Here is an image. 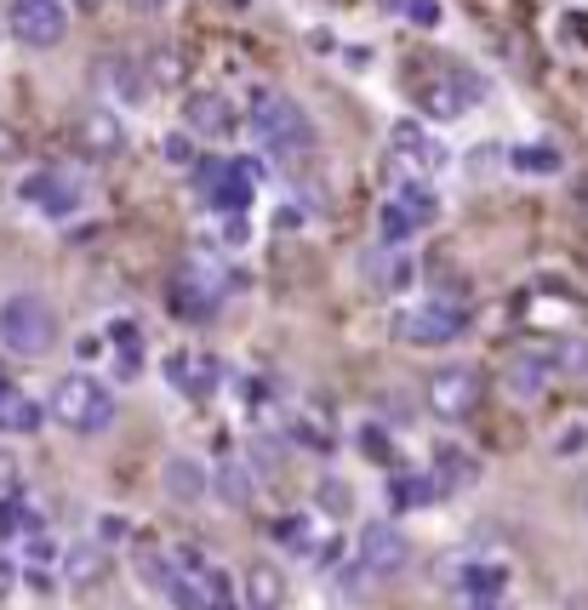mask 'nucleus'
Returning a JSON list of instances; mask_svg holds the SVG:
<instances>
[{
	"label": "nucleus",
	"mask_w": 588,
	"mask_h": 610,
	"mask_svg": "<svg viewBox=\"0 0 588 610\" xmlns=\"http://www.w3.org/2000/svg\"><path fill=\"white\" fill-rule=\"evenodd\" d=\"M81 143H86L92 154H120V149H126V131H120L115 109H86V120H81Z\"/></svg>",
	"instance_id": "nucleus-17"
},
{
	"label": "nucleus",
	"mask_w": 588,
	"mask_h": 610,
	"mask_svg": "<svg viewBox=\"0 0 588 610\" xmlns=\"http://www.w3.org/2000/svg\"><path fill=\"white\" fill-rule=\"evenodd\" d=\"M7 23L23 46H57L70 35V0H12Z\"/></svg>",
	"instance_id": "nucleus-6"
},
{
	"label": "nucleus",
	"mask_w": 588,
	"mask_h": 610,
	"mask_svg": "<svg viewBox=\"0 0 588 610\" xmlns=\"http://www.w3.org/2000/svg\"><path fill=\"white\" fill-rule=\"evenodd\" d=\"M167 377H172V388L183 394V399H206V394H217V360L212 354H201V349H178L172 360H167Z\"/></svg>",
	"instance_id": "nucleus-12"
},
{
	"label": "nucleus",
	"mask_w": 588,
	"mask_h": 610,
	"mask_svg": "<svg viewBox=\"0 0 588 610\" xmlns=\"http://www.w3.org/2000/svg\"><path fill=\"white\" fill-rule=\"evenodd\" d=\"M160 485H167V496L172 502H201L206 491H212V468L201 462V457H167V468H160Z\"/></svg>",
	"instance_id": "nucleus-14"
},
{
	"label": "nucleus",
	"mask_w": 588,
	"mask_h": 610,
	"mask_svg": "<svg viewBox=\"0 0 588 610\" xmlns=\"http://www.w3.org/2000/svg\"><path fill=\"white\" fill-rule=\"evenodd\" d=\"M286 428H291V439H303V446H314V451H332V428H320L314 417H291Z\"/></svg>",
	"instance_id": "nucleus-29"
},
{
	"label": "nucleus",
	"mask_w": 588,
	"mask_h": 610,
	"mask_svg": "<svg viewBox=\"0 0 588 610\" xmlns=\"http://www.w3.org/2000/svg\"><path fill=\"white\" fill-rule=\"evenodd\" d=\"M314 502H320V507H332V514H349V485H343V480H320Z\"/></svg>",
	"instance_id": "nucleus-33"
},
{
	"label": "nucleus",
	"mask_w": 588,
	"mask_h": 610,
	"mask_svg": "<svg viewBox=\"0 0 588 610\" xmlns=\"http://www.w3.org/2000/svg\"><path fill=\"white\" fill-rule=\"evenodd\" d=\"M63 576H70L75 588L97 582V576H104V548H97V542H81V548H70V554H63Z\"/></svg>",
	"instance_id": "nucleus-24"
},
{
	"label": "nucleus",
	"mask_w": 588,
	"mask_h": 610,
	"mask_svg": "<svg viewBox=\"0 0 588 610\" xmlns=\"http://www.w3.org/2000/svg\"><path fill=\"white\" fill-rule=\"evenodd\" d=\"M212 491L228 502V507H246L252 496H257V480H252V462H223L217 468V480H212Z\"/></svg>",
	"instance_id": "nucleus-19"
},
{
	"label": "nucleus",
	"mask_w": 588,
	"mask_h": 610,
	"mask_svg": "<svg viewBox=\"0 0 588 610\" xmlns=\"http://www.w3.org/2000/svg\"><path fill=\"white\" fill-rule=\"evenodd\" d=\"M417 228H423V223L400 206L395 194H388L383 206H377V240H383V252H400L406 240H417Z\"/></svg>",
	"instance_id": "nucleus-18"
},
{
	"label": "nucleus",
	"mask_w": 588,
	"mask_h": 610,
	"mask_svg": "<svg viewBox=\"0 0 588 610\" xmlns=\"http://www.w3.org/2000/svg\"><path fill=\"white\" fill-rule=\"evenodd\" d=\"M246 604L252 610H275L280 604V570L275 565H252L246 570Z\"/></svg>",
	"instance_id": "nucleus-25"
},
{
	"label": "nucleus",
	"mask_w": 588,
	"mask_h": 610,
	"mask_svg": "<svg viewBox=\"0 0 588 610\" xmlns=\"http://www.w3.org/2000/svg\"><path fill=\"white\" fill-rule=\"evenodd\" d=\"M217 297H223V275H217V268L212 263H189L183 275H178V286H172V309L189 314V320H206L217 309Z\"/></svg>",
	"instance_id": "nucleus-11"
},
{
	"label": "nucleus",
	"mask_w": 588,
	"mask_h": 610,
	"mask_svg": "<svg viewBox=\"0 0 588 610\" xmlns=\"http://www.w3.org/2000/svg\"><path fill=\"white\" fill-rule=\"evenodd\" d=\"M474 405H480V371L446 365V371H435V377H429V411H435V417L463 422Z\"/></svg>",
	"instance_id": "nucleus-8"
},
{
	"label": "nucleus",
	"mask_w": 588,
	"mask_h": 610,
	"mask_svg": "<svg viewBox=\"0 0 588 610\" xmlns=\"http://www.w3.org/2000/svg\"><path fill=\"white\" fill-rule=\"evenodd\" d=\"M388 143H395V154H400L406 165H423V172H440V165H446V149H440V143H435L417 120H395Z\"/></svg>",
	"instance_id": "nucleus-15"
},
{
	"label": "nucleus",
	"mask_w": 588,
	"mask_h": 610,
	"mask_svg": "<svg viewBox=\"0 0 588 610\" xmlns=\"http://www.w3.org/2000/svg\"><path fill=\"white\" fill-rule=\"evenodd\" d=\"M252 131H257V143H264L280 165H303L314 154V126L298 109V97H286V92L257 97V104H252Z\"/></svg>",
	"instance_id": "nucleus-1"
},
{
	"label": "nucleus",
	"mask_w": 588,
	"mask_h": 610,
	"mask_svg": "<svg viewBox=\"0 0 588 610\" xmlns=\"http://www.w3.org/2000/svg\"><path fill=\"white\" fill-rule=\"evenodd\" d=\"M509 160H514V172H526V178H554L566 165V154L554 149V143H520Z\"/></svg>",
	"instance_id": "nucleus-23"
},
{
	"label": "nucleus",
	"mask_w": 588,
	"mask_h": 610,
	"mask_svg": "<svg viewBox=\"0 0 588 610\" xmlns=\"http://www.w3.org/2000/svg\"><path fill=\"white\" fill-rule=\"evenodd\" d=\"M132 7H143V12H160V7H167V0H132Z\"/></svg>",
	"instance_id": "nucleus-41"
},
{
	"label": "nucleus",
	"mask_w": 588,
	"mask_h": 610,
	"mask_svg": "<svg viewBox=\"0 0 588 610\" xmlns=\"http://www.w3.org/2000/svg\"><path fill=\"white\" fill-rule=\"evenodd\" d=\"M548 377H554V360H548V354H532V349L509 354V388H514L520 399H537V394L548 388Z\"/></svg>",
	"instance_id": "nucleus-16"
},
{
	"label": "nucleus",
	"mask_w": 588,
	"mask_h": 610,
	"mask_svg": "<svg viewBox=\"0 0 588 610\" xmlns=\"http://www.w3.org/2000/svg\"><path fill=\"white\" fill-rule=\"evenodd\" d=\"M383 7H395L406 23H417V29H440V0H383Z\"/></svg>",
	"instance_id": "nucleus-28"
},
{
	"label": "nucleus",
	"mask_w": 588,
	"mask_h": 610,
	"mask_svg": "<svg viewBox=\"0 0 588 610\" xmlns=\"http://www.w3.org/2000/svg\"><path fill=\"white\" fill-rule=\"evenodd\" d=\"M12 473H18V462H12V451H0V485H12Z\"/></svg>",
	"instance_id": "nucleus-39"
},
{
	"label": "nucleus",
	"mask_w": 588,
	"mask_h": 610,
	"mask_svg": "<svg viewBox=\"0 0 588 610\" xmlns=\"http://www.w3.org/2000/svg\"><path fill=\"white\" fill-rule=\"evenodd\" d=\"M35 531V520H29V507H18V502H0V536H29Z\"/></svg>",
	"instance_id": "nucleus-30"
},
{
	"label": "nucleus",
	"mask_w": 588,
	"mask_h": 610,
	"mask_svg": "<svg viewBox=\"0 0 588 610\" xmlns=\"http://www.w3.org/2000/svg\"><path fill=\"white\" fill-rule=\"evenodd\" d=\"M132 565H138V582H149L154 593H172V582H178V565H172L167 554H160V548H143Z\"/></svg>",
	"instance_id": "nucleus-27"
},
{
	"label": "nucleus",
	"mask_w": 588,
	"mask_h": 610,
	"mask_svg": "<svg viewBox=\"0 0 588 610\" xmlns=\"http://www.w3.org/2000/svg\"><path fill=\"white\" fill-rule=\"evenodd\" d=\"M41 428V405L23 399L18 388L0 394V434H35Z\"/></svg>",
	"instance_id": "nucleus-22"
},
{
	"label": "nucleus",
	"mask_w": 588,
	"mask_h": 610,
	"mask_svg": "<svg viewBox=\"0 0 588 610\" xmlns=\"http://www.w3.org/2000/svg\"><path fill=\"white\" fill-rule=\"evenodd\" d=\"M12 154H18V131L0 126V160H12Z\"/></svg>",
	"instance_id": "nucleus-38"
},
{
	"label": "nucleus",
	"mask_w": 588,
	"mask_h": 610,
	"mask_svg": "<svg viewBox=\"0 0 588 610\" xmlns=\"http://www.w3.org/2000/svg\"><path fill=\"white\" fill-rule=\"evenodd\" d=\"M7 588H12V565H7V559H0V593H7Z\"/></svg>",
	"instance_id": "nucleus-40"
},
{
	"label": "nucleus",
	"mask_w": 588,
	"mask_h": 610,
	"mask_svg": "<svg viewBox=\"0 0 588 610\" xmlns=\"http://www.w3.org/2000/svg\"><path fill=\"white\" fill-rule=\"evenodd\" d=\"M548 360H554V371H588V343H560Z\"/></svg>",
	"instance_id": "nucleus-32"
},
{
	"label": "nucleus",
	"mask_w": 588,
	"mask_h": 610,
	"mask_svg": "<svg viewBox=\"0 0 588 610\" xmlns=\"http://www.w3.org/2000/svg\"><path fill=\"white\" fill-rule=\"evenodd\" d=\"M474 81L469 75H429V81H423L417 86V109L423 115H429V120H457V115H463V109H474Z\"/></svg>",
	"instance_id": "nucleus-10"
},
{
	"label": "nucleus",
	"mask_w": 588,
	"mask_h": 610,
	"mask_svg": "<svg viewBox=\"0 0 588 610\" xmlns=\"http://www.w3.org/2000/svg\"><path fill=\"white\" fill-rule=\"evenodd\" d=\"M480 480V462L469 457V451H440V491H463V485H474Z\"/></svg>",
	"instance_id": "nucleus-26"
},
{
	"label": "nucleus",
	"mask_w": 588,
	"mask_h": 610,
	"mask_svg": "<svg viewBox=\"0 0 588 610\" xmlns=\"http://www.w3.org/2000/svg\"><path fill=\"white\" fill-rule=\"evenodd\" d=\"M52 417L70 434H104L115 422V394L97 377H86V371H70V377L52 388Z\"/></svg>",
	"instance_id": "nucleus-3"
},
{
	"label": "nucleus",
	"mask_w": 588,
	"mask_h": 610,
	"mask_svg": "<svg viewBox=\"0 0 588 610\" xmlns=\"http://www.w3.org/2000/svg\"><path fill=\"white\" fill-rule=\"evenodd\" d=\"M189 172H194V183H201L206 206H217L223 217H240L252 206V183H257L252 160H194Z\"/></svg>",
	"instance_id": "nucleus-4"
},
{
	"label": "nucleus",
	"mask_w": 588,
	"mask_h": 610,
	"mask_svg": "<svg viewBox=\"0 0 588 610\" xmlns=\"http://www.w3.org/2000/svg\"><path fill=\"white\" fill-rule=\"evenodd\" d=\"M18 194H23L29 212H41V217H52V223H63V217L81 212V183H75L70 172H35V178H23Z\"/></svg>",
	"instance_id": "nucleus-9"
},
{
	"label": "nucleus",
	"mask_w": 588,
	"mask_h": 610,
	"mask_svg": "<svg viewBox=\"0 0 588 610\" xmlns=\"http://www.w3.org/2000/svg\"><path fill=\"white\" fill-rule=\"evenodd\" d=\"M395 331H400V343H411V349H446V343H457L463 336V309L457 302H423V309H406L400 320H395Z\"/></svg>",
	"instance_id": "nucleus-5"
},
{
	"label": "nucleus",
	"mask_w": 588,
	"mask_h": 610,
	"mask_svg": "<svg viewBox=\"0 0 588 610\" xmlns=\"http://www.w3.org/2000/svg\"><path fill=\"white\" fill-rule=\"evenodd\" d=\"M109 75H115L126 104H149V97H154V75H149V63H138V57H115Z\"/></svg>",
	"instance_id": "nucleus-20"
},
{
	"label": "nucleus",
	"mask_w": 588,
	"mask_h": 610,
	"mask_svg": "<svg viewBox=\"0 0 588 610\" xmlns=\"http://www.w3.org/2000/svg\"><path fill=\"white\" fill-rule=\"evenodd\" d=\"M361 446H366V457H388V439H383L377 428H366V434H361Z\"/></svg>",
	"instance_id": "nucleus-37"
},
{
	"label": "nucleus",
	"mask_w": 588,
	"mask_h": 610,
	"mask_svg": "<svg viewBox=\"0 0 588 610\" xmlns=\"http://www.w3.org/2000/svg\"><path fill=\"white\" fill-rule=\"evenodd\" d=\"M435 491H440V485H429V480H400V485H395V502H400V507H406V502H429Z\"/></svg>",
	"instance_id": "nucleus-34"
},
{
	"label": "nucleus",
	"mask_w": 588,
	"mask_h": 610,
	"mask_svg": "<svg viewBox=\"0 0 588 610\" xmlns=\"http://www.w3.org/2000/svg\"><path fill=\"white\" fill-rule=\"evenodd\" d=\"M395 200H400V206H406L423 228H429V223L440 217V200H435L429 178H400V183H395Z\"/></svg>",
	"instance_id": "nucleus-21"
},
{
	"label": "nucleus",
	"mask_w": 588,
	"mask_h": 610,
	"mask_svg": "<svg viewBox=\"0 0 588 610\" xmlns=\"http://www.w3.org/2000/svg\"><path fill=\"white\" fill-rule=\"evenodd\" d=\"M275 542H286V548H303V542H309L303 520H286V525H275Z\"/></svg>",
	"instance_id": "nucleus-35"
},
{
	"label": "nucleus",
	"mask_w": 588,
	"mask_h": 610,
	"mask_svg": "<svg viewBox=\"0 0 588 610\" xmlns=\"http://www.w3.org/2000/svg\"><path fill=\"white\" fill-rule=\"evenodd\" d=\"M406 559H411V542H406L400 525L377 520V525L361 531V576H366V582H377V576H400Z\"/></svg>",
	"instance_id": "nucleus-7"
},
{
	"label": "nucleus",
	"mask_w": 588,
	"mask_h": 610,
	"mask_svg": "<svg viewBox=\"0 0 588 610\" xmlns=\"http://www.w3.org/2000/svg\"><path fill=\"white\" fill-rule=\"evenodd\" d=\"M252 240V228H246V212L240 217H228V228H223V246H246Z\"/></svg>",
	"instance_id": "nucleus-36"
},
{
	"label": "nucleus",
	"mask_w": 588,
	"mask_h": 610,
	"mask_svg": "<svg viewBox=\"0 0 588 610\" xmlns=\"http://www.w3.org/2000/svg\"><path fill=\"white\" fill-rule=\"evenodd\" d=\"M160 149H167V165H194V160H201V154H194V131H172Z\"/></svg>",
	"instance_id": "nucleus-31"
},
{
	"label": "nucleus",
	"mask_w": 588,
	"mask_h": 610,
	"mask_svg": "<svg viewBox=\"0 0 588 610\" xmlns=\"http://www.w3.org/2000/svg\"><path fill=\"white\" fill-rule=\"evenodd\" d=\"M183 120H189L194 138H228V131H235V104H228L223 92H194L183 104Z\"/></svg>",
	"instance_id": "nucleus-13"
},
{
	"label": "nucleus",
	"mask_w": 588,
	"mask_h": 610,
	"mask_svg": "<svg viewBox=\"0 0 588 610\" xmlns=\"http://www.w3.org/2000/svg\"><path fill=\"white\" fill-rule=\"evenodd\" d=\"M57 343V314L52 302L35 291H18L0 302V349L18 354V360H41Z\"/></svg>",
	"instance_id": "nucleus-2"
}]
</instances>
